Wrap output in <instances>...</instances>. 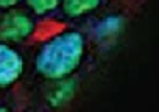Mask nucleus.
Wrapping results in <instances>:
<instances>
[{"mask_svg": "<svg viewBox=\"0 0 159 112\" xmlns=\"http://www.w3.org/2000/svg\"><path fill=\"white\" fill-rule=\"evenodd\" d=\"M8 110H10L8 107H0V112H8Z\"/></svg>", "mask_w": 159, "mask_h": 112, "instance_id": "1a4fd4ad", "label": "nucleus"}, {"mask_svg": "<svg viewBox=\"0 0 159 112\" xmlns=\"http://www.w3.org/2000/svg\"><path fill=\"white\" fill-rule=\"evenodd\" d=\"M84 53V36L75 30H66L50 38L41 47L36 55L34 67L42 78L56 81L72 76L81 65Z\"/></svg>", "mask_w": 159, "mask_h": 112, "instance_id": "f257e3e1", "label": "nucleus"}, {"mask_svg": "<svg viewBox=\"0 0 159 112\" xmlns=\"http://www.w3.org/2000/svg\"><path fill=\"white\" fill-rule=\"evenodd\" d=\"M103 0H62L61 7L67 17L76 19L95 11Z\"/></svg>", "mask_w": 159, "mask_h": 112, "instance_id": "423d86ee", "label": "nucleus"}, {"mask_svg": "<svg viewBox=\"0 0 159 112\" xmlns=\"http://www.w3.org/2000/svg\"><path fill=\"white\" fill-rule=\"evenodd\" d=\"M27 7L36 14V16H45L61 7L62 0H25Z\"/></svg>", "mask_w": 159, "mask_h": 112, "instance_id": "0eeeda50", "label": "nucleus"}, {"mask_svg": "<svg viewBox=\"0 0 159 112\" xmlns=\"http://www.w3.org/2000/svg\"><path fill=\"white\" fill-rule=\"evenodd\" d=\"M24 0H0V10H11L16 8L17 5H20Z\"/></svg>", "mask_w": 159, "mask_h": 112, "instance_id": "6e6552de", "label": "nucleus"}, {"mask_svg": "<svg viewBox=\"0 0 159 112\" xmlns=\"http://www.w3.org/2000/svg\"><path fill=\"white\" fill-rule=\"evenodd\" d=\"M25 72L22 55L7 42L0 41V87H10L20 79Z\"/></svg>", "mask_w": 159, "mask_h": 112, "instance_id": "7ed1b4c3", "label": "nucleus"}, {"mask_svg": "<svg viewBox=\"0 0 159 112\" xmlns=\"http://www.w3.org/2000/svg\"><path fill=\"white\" fill-rule=\"evenodd\" d=\"M36 31L34 19L25 11L11 8L0 16V41L7 44H19L27 41Z\"/></svg>", "mask_w": 159, "mask_h": 112, "instance_id": "f03ea898", "label": "nucleus"}, {"mask_svg": "<svg viewBox=\"0 0 159 112\" xmlns=\"http://www.w3.org/2000/svg\"><path fill=\"white\" fill-rule=\"evenodd\" d=\"M76 89H78V83L72 76L56 79V81H53V86L48 89V92L45 95V100H47L48 106L53 107V109L66 107L75 98Z\"/></svg>", "mask_w": 159, "mask_h": 112, "instance_id": "20e7f679", "label": "nucleus"}, {"mask_svg": "<svg viewBox=\"0 0 159 112\" xmlns=\"http://www.w3.org/2000/svg\"><path fill=\"white\" fill-rule=\"evenodd\" d=\"M125 30V17L120 14H109L103 17L94 30L95 38L100 42H111L119 38Z\"/></svg>", "mask_w": 159, "mask_h": 112, "instance_id": "39448f33", "label": "nucleus"}]
</instances>
